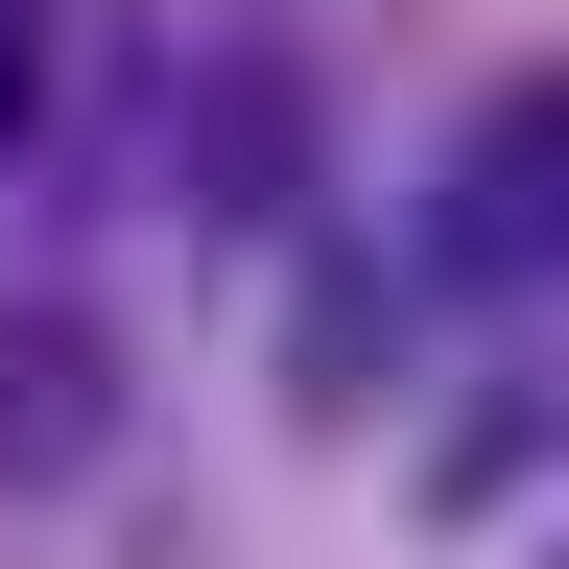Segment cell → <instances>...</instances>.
Wrapping results in <instances>:
<instances>
[{
	"label": "cell",
	"instance_id": "6da1fadb",
	"mask_svg": "<svg viewBox=\"0 0 569 569\" xmlns=\"http://www.w3.org/2000/svg\"><path fill=\"white\" fill-rule=\"evenodd\" d=\"M427 261H451V284H546V261H569V96H498V119L451 142Z\"/></svg>",
	"mask_w": 569,
	"mask_h": 569
},
{
	"label": "cell",
	"instance_id": "7a4b0ae2",
	"mask_svg": "<svg viewBox=\"0 0 569 569\" xmlns=\"http://www.w3.org/2000/svg\"><path fill=\"white\" fill-rule=\"evenodd\" d=\"M96 427H119V356L48 284H0V475H96Z\"/></svg>",
	"mask_w": 569,
	"mask_h": 569
},
{
	"label": "cell",
	"instance_id": "3957f363",
	"mask_svg": "<svg viewBox=\"0 0 569 569\" xmlns=\"http://www.w3.org/2000/svg\"><path fill=\"white\" fill-rule=\"evenodd\" d=\"M190 167H213V190L309 167V71H261V48H238V71H213V142H190Z\"/></svg>",
	"mask_w": 569,
	"mask_h": 569
},
{
	"label": "cell",
	"instance_id": "277c9868",
	"mask_svg": "<svg viewBox=\"0 0 569 569\" xmlns=\"http://www.w3.org/2000/svg\"><path fill=\"white\" fill-rule=\"evenodd\" d=\"M48 142V0H0V167Z\"/></svg>",
	"mask_w": 569,
	"mask_h": 569
}]
</instances>
